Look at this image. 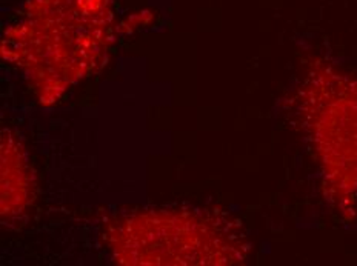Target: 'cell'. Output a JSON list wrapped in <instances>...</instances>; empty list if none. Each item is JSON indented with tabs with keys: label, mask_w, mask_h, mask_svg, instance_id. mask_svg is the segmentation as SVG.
Listing matches in <instances>:
<instances>
[{
	"label": "cell",
	"mask_w": 357,
	"mask_h": 266,
	"mask_svg": "<svg viewBox=\"0 0 357 266\" xmlns=\"http://www.w3.org/2000/svg\"><path fill=\"white\" fill-rule=\"evenodd\" d=\"M316 139L326 174L342 196H357V79L333 77L331 99L319 109Z\"/></svg>",
	"instance_id": "cell-1"
}]
</instances>
